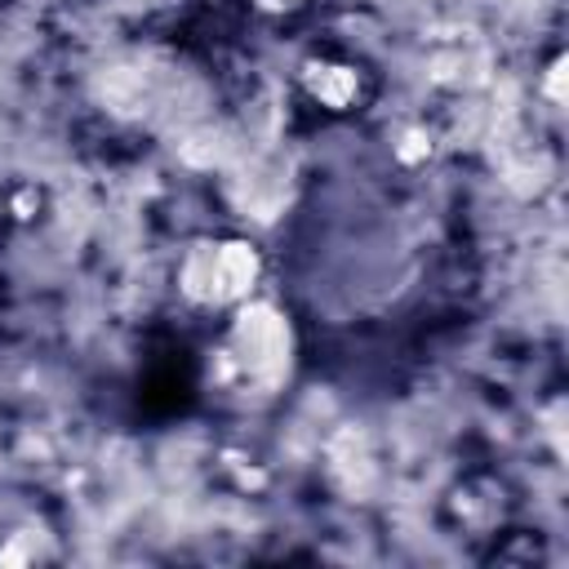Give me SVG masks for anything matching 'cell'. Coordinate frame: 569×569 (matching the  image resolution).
Here are the masks:
<instances>
[{
  "label": "cell",
  "instance_id": "1",
  "mask_svg": "<svg viewBox=\"0 0 569 569\" xmlns=\"http://www.w3.org/2000/svg\"><path fill=\"white\" fill-rule=\"evenodd\" d=\"M231 342H236V356L240 365L258 378V382H280L284 369H289V325L280 311L253 302L236 316V329H231Z\"/></svg>",
  "mask_w": 569,
  "mask_h": 569
},
{
  "label": "cell",
  "instance_id": "3",
  "mask_svg": "<svg viewBox=\"0 0 569 569\" xmlns=\"http://www.w3.org/2000/svg\"><path fill=\"white\" fill-rule=\"evenodd\" d=\"M307 84L329 107H347L356 98V71L351 67H307Z\"/></svg>",
  "mask_w": 569,
  "mask_h": 569
},
{
  "label": "cell",
  "instance_id": "4",
  "mask_svg": "<svg viewBox=\"0 0 569 569\" xmlns=\"http://www.w3.org/2000/svg\"><path fill=\"white\" fill-rule=\"evenodd\" d=\"M182 284H187L191 298H213V249H209V244H200V249L187 258Z\"/></svg>",
  "mask_w": 569,
  "mask_h": 569
},
{
  "label": "cell",
  "instance_id": "2",
  "mask_svg": "<svg viewBox=\"0 0 569 569\" xmlns=\"http://www.w3.org/2000/svg\"><path fill=\"white\" fill-rule=\"evenodd\" d=\"M258 276V253L240 240L213 249V298H240Z\"/></svg>",
  "mask_w": 569,
  "mask_h": 569
}]
</instances>
